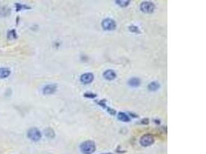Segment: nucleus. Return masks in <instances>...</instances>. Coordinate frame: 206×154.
<instances>
[{
  "label": "nucleus",
  "instance_id": "1",
  "mask_svg": "<svg viewBox=\"0 0 206 154\" xmlns=\"http://www.w3.org/2000/svg\"><path fill=\"white\" fill-rule=\"evenodd\" d=\"M80 150L84 154H92L96 150L95 143L91 140H87L80 145Z\"/></svg>",
  "mask_w": 206,
  "mask_h": 154
},
{
  "label": "nucleus",
  "instance_id": "2",
  "mask_svg": "<svg viewBox=\"0 0 206 154\" xmlns=\"http://www.w3.org/2000/svg\"><path fill=\"white\" fill-rule=\"evenodd\" d=\"M27 136L31 140L34 141V142H37V141H39L41 139L42 133L38 129L32 127V128H30L28 130Z\"/></svg>",
  "mask_w": 206,
  "mask_h": 154
},
{
  "label": "nucleus",
  "instance_id": "3",
  "mask_svg": "<svg viewBox=\"0 0 206 154\" xmlns=\"http://www.w3.org/2000/svg\"><path fill=\"white\" fill-rule=\"evenodd\" d=\"M101 25H102L103 29L107 31H113L117 28V24L114 20L110 18L104 19Z\"/></svg>",
  "mask_w": 206,
  "mask_h": 154
},
{
  "label": "nucleus",
  "instance_id": "4",
  "mask_svg": "<svg viewBox=\"0 0 206 154\" xmlns=\"http://www.w3.org/2000/svg\"><path fill=\"white\" fill-rule=\"evenodd\" d=\"M155 6H154V3L151 2H143L140 6V9L141 12H145V13H152L154 11Z\"/></svg>",
  "mask_w": 206,
  "mask_h": 154
},
{
  "label": "nucleus",
  "instance_id": "5",
  "mask_svg": "<svg viewBox=\"0 0 206 154\" xmlns=\"http://www.w3.org/2000/svg\"><path fill=\"white\" fill-rule=\"evenodd\" d=\"M154 142V138L151 134H144L141 136L140 139V145L143 147H149L152 145Z\"/></svg>",
  "mask_w": 206,
  "mask_h": 154
},
{
  "label": "nucleus",
  "instance_id": "6",
  "mask_svg": "<svg viewBox=\"0 0 206 154\" xmlns=\"http://www.w3.org/2000/svg\"><path fill=\"white\" fill-rule=\"evenodd\" d=\"M93 75L90 73H86L83 74L80 77V82L84 84H90L93 82Z\"/></svg>",
  "mask_w": 206,
  "mask_h": 154
},
{
  "label": "nucleus",
  "instance_id": "7",
  "mask_svg": "<svg viewBox=\"0 0 206 154\" xmlns=\"http://www.w3.org/2000/svg\"><path fill=\"white\" fill-rule=\"evenodd\" d=\"M57 86L56 84H49L43 87V93L44 95H50L57 91Z\"/></svg>",
  "mask_w": 206,
  "mask_h": 154
},
{
  "label": "nucleus",
  "instance_id": "8",
  "mask_svg": "<svg viewBox=\"0 0 206 154\" xmlns=\"http://www.w3.org/2000/svg\"><path fill=\"white\" fill-rule=\"evenodd\" d=\"M103 76H104V79L110 81L114 80V79L117 77L116 73H115L114 70H112V69H107V70L104 71Z\"/></svg>",
  "mask_w": 206,
  "mask_h": 154
},
{
  "label": "nucleus",
  "instance_id": "9",
  "mask_svg": "<svg viewBox=\"0 0 206 154\" xmlns=\"http://www.w3.org/2000/svg\"><path fill=\"white\" fill-rule=\"evenodd\" d=\"M11 14V9L6 6H0V17H6Z\"/></svg>",
  "mask_w": 206,
  "mask_h": 154
},
{
  "label": "nucleus",
  "instance_id": "10",
  "mask_svg": "<svg viewBox=\"0 0 206 154\" xmlns=\"http://www.w3.org/2000/svg\"><path fill=\"white\" fill-rule=\"evenodd\" d=\"M11 75V70L9 68H0V79H6Z\"/></svg>",
  "mask_w": 206,
  "mask_h": 154
},
{
  "label": "nucleus",
  "instance_id": "11",
  "mask_svg": "<svg viewBox=\"0 0 206 154\" xmlns=\"http://www.w3.org/2000/svg\"><path fill=\"white\" fill-rule=\"evenodd\" d=\"M127 83L131 87H138L140 85V79L137 77H132L129 79Z\"/></svg>",
  "mask_w": 206,
  "mask_h": 154
},
{
  "label": "nucleus",
  "instance_id": "12",
  "mask_svg": "<svg viewBox=\"0 0 206 154\" xmlns=\"http://www.w3.org/2000/svg\"><path fill=\"white\" fill-rule=\"evenodd\" d=\"M160 83L157 81H153L148 85V89L150 91H157L160 88Z\"/></svg>",
  "mask_w": 206,
  "mask_h": 154
},
{
  "label": "nucleus",
  "instance_id": "13",
  "mask_svg": "<svg viewBox=\"0 0 206 154\" xmlns=\"http://www.w3.org/2000/svg\"><path fill=\"white\" fill-rule=\"evenodd\" d=\"M118 118L119 120L122 121V122H129V121H130V117L128 116V115L123 113V112H121V113H118Z\"/></svg>",
  "mask_w": 206,
  "mask_h": 154
},
{
  "label": "nucleus",
  "instance_id": "14",
  "mask_svg": "<svg viewBox=\"0 0 206 154\" xmlns=\"http://www.w3.org/2000/svg\"><path fill=\"white\" fill-rule=\"evenodd\" d=\"M15 11L16 12H19V11L23 10V9H30V6H27V5H23L21 3H15Z\"/></svg>",
  "mask_w": 206,
  "mask_h": 154
},
{
  "label": "nucleus",
  "instance_id": "15",
  "mask_svg": "<svg viewBox=\"0 0 206 154\" xmlns=\"http://www.w3.org/2000/svg\"><path fill=\"white\" fill-rule=\"evenodd\" d=\"M97 102L99 105H101V106L104 107V109H106V110L108 111V113H110L111 115H115V113H116V112H115V110H112V109H110V107L107 106L105 105V102H104V101H97Z\"/></svg>",
  "mask_w": 206,
  "mask_h": 154
},
{
  "label": "nucleus",
  "instance_id": "16",
  "mask_svg": "<svg viewBox=\"0 0 206 154\" xmlns=\"http://www.w3.org/2000/svg\"><path fill=\"white\" fill-rule=\"evenodd\" d=\"M7 38H8V40H15V39L17 38V34H16V32H15V29H12V30L9 31V32H8V35H7Z\"/></svg>",
  "mask_w": 206,
  "mask_h": 154
},
{
  "label": "nucleus",
  "instance_id": "17",
  "mask_svg": "<svg viewBox=\"0 0 206 154\" xmlns=\"http://www.w3.org/2000/svg\"><path fill=\"white\" fill-rule=\"evenodd\" d=\"M45 135H46L48 138L53 139V138H54V136H55V133H54L53 129L47 128L45 130Z\"/></svg>",
  "mask_w": 206,
  "mask_h": 154
},
{
  "label": "nucleus",
  "instance_id": "18",
  "mask_svg": "<svg viewBox=\"0 0 206 154\" xmlns=\"http://www.w3.org/2000/svg\"><path fill=\"white\" fill-rule=\"evenodd\" d=\"M116 3L118 6H121V7H126L129 5L130 1H126V0H117Z\"/></svg>",
  "mask_w": 206,
  "mask_h": 154
},
{
  "label": "nucleus",
  "instance_id": "19",
  "mask_svg": "<svg viewBox=\"0 0 206 154\" xmlns=\"http://www.w3.org/2000/svg\"><path fill=\"white\" fill-rule=\"evenodd\" d=\"M129 30L132 32H135V33H140V30H139V28L136 26H129Z\"/></svg>",
  "mask_w": 206,
  "mask_h": 154
},
{
  "label": "nucleus",
  "instance_id": "20",
  "mask_svg": "<svg viewBox=\"0 0 206 154\" xmlns=\"http://www.w3.org/2000/svg\"><path fill=\"white\" fill-rule=\"evenodd\" d=\"M84 96L87 98H95L97 96L96 94H93V93H84Z\"/></svg>",
  "mask_w": 206,
  "mask_h": 154
},
{
  "label": "nucleus",
  "instance_id": "21",
  "mask_svg": "<svg viewBox=\"0 0 206 154\" xmlns=\"http://www.w3.org/2000/svg\"><path fill=\"white\" fill-rule=\"evenodd\" d=\"M105 154H107V153H105ZM107 154H111V153H107Z\"/></svg>",
  "mask_w": 206,
  "mask_h": 154
}]
</instances>
